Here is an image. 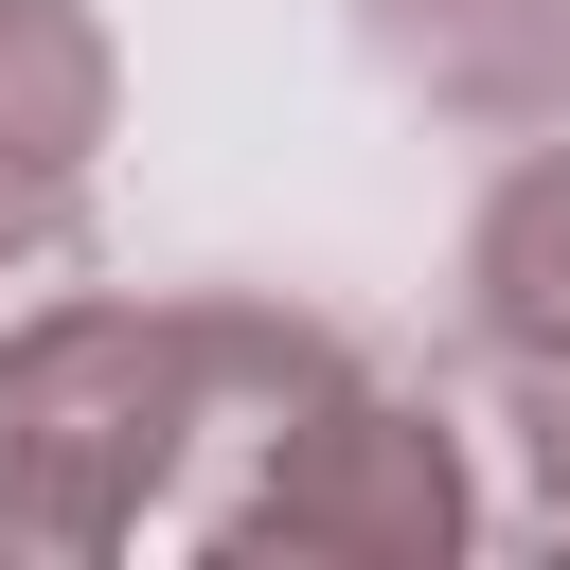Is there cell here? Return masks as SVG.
Returning a JSON list of instances; mask_svg holds the SVG:
<instances>
[{
    "label": "cell",
    "instance_id": "cell-5",
    "mask_svg": "<svg viewBox=\"0 0 570 570\" xmlns=\"http://www.w3.org/2000/svg\"><path fill=\"white\" fill-rule=\"evenodd\" d=\"M53 285H89V178L0 160V321H36Z\"/></svg>",
    "mask_w": 570,
    "mask_h": 570
},
{
    "label": "cell",
    "instance_id": "cell-4",
    "mask_svg": "<svg viewBox=\"0 0 570 570\" xmlns=\"http://www.w3.org/2000/svg\"><path fill=\"white\" fill-rule=\"evenodd\" d=\"M107 125H125V53H107V18H89V0H0V160L89 178Z\"/></svg>",
    "mask_w": 570,
    "mask_h": 570
},
{
    "label": "cell",
    "instance_id": "cell-3",
    "mask_svg": "<svg viewBox=\"0 0 570 570\" xmlns=\"http://www.w3.org/2000/svg\"><path fill=\"white\" fill-rule=\"evenodd\" d=\"M356 53L445 125H499V142L570 125V0H356Z\"/></svg>",
    "mask_w": 570,
    "mask_h": 570
},
{
    "label": "cell",
    "instance_id": "cell-1",
    "mask_svg": "<svg viewBox=\"0 0 570 570\" xmlns=\"http://www.w3.org/2000/svg\"><path fill=\"white\" fill-rule=\"evenodd\" d=\"M356 338L303 303H107L53 285L0 321V570H107L142 517H196Z\"/></svg>",
    "mask_w": 570,
    "mask_h": 570
},
{
    "label": "cell",
    "instance_id": "cell-2",
    "mask_svg": "<svg viewBox=\"0 0 570 570\" xmlns=\"http://www.w3.org/2000/svg\"><path fill=\"white\" fill-rule=\"evenodd\" d=\"M196 552H232V570H445L463 534H481V481H463V428L428 410V392H392V374H321L196 517H178Z\"/></svg>",
    "mask_w": 570,
    "mask_h": 570
}]
</instances>
